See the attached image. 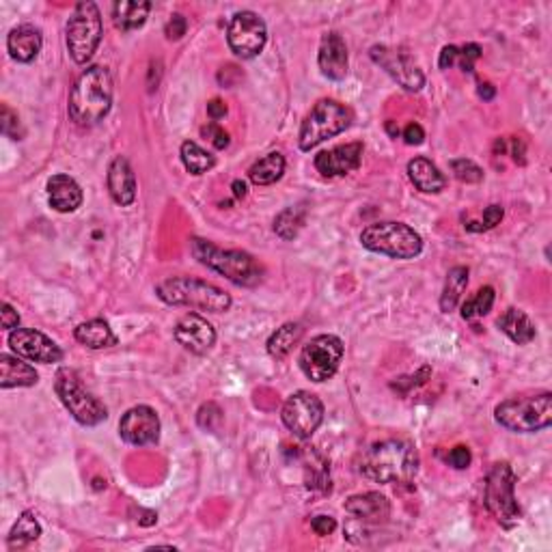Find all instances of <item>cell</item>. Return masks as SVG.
I'll use <instances>...</instances> for the list:
<instances>
[{"mask_svg":"<svg viewBox=\"0 0 552 552\" xmlns=\"http://www.w3.org/2000/svg\"><path fill=\"white\" fill-rule=\"evenodd\" d=\"M180 156L186 171L192 173V175H203V173L212 171V168L216 166V158H214L212 153H207L203 147H199L194 141L183 142Z\"/></svg>","mask_w":552,"mask_h":552,"instance_id":"cell-33","label":"cell"},{"mask_svg":"<svg viewBox=\"0 0 552 552\" xmlns=\"http://www.w3.org/2000/svg\"><path fill=\"white\" fill-rule=\"evenodd\" d=\"M470 459H473V456H470V449L464 447V444H458V447H453L451 451H449L447 464L456 470H464L470 467Z\"/></svg>","mask_w":552,"mask_h":552,"instance_id":"cell-42","label":"cell"},{"mask_svg":"<svg viewBox=\"0 0 552 552\" xmlns=\"http://www.w3.org/2000/svg\"><path fill=\"white\" fill-rule=\"evenodd\" d=\"M483 503L494 520L505 529H511L518 524L520 511L518 500H515V473L507 462L494 464L488 473L483 488Z\"/></svg>","mask_w":552,"mask_h":552,"instance_id":"cell-9","label":"cell"},{"mask_svg":"<svg viewBox=\"0 0 552 552\" xmlns=\"http://www.w3.org/2000/svg\"><path fill=\"white\" fill-rule=\"evenodd\" d=\"M191 253L199 264L224 276L239 288H257L264 279L262 264L244 250H224L207 239L192 238Z\"/></svg>","mask_w":552,"mask_h":552,"instance_id":"cell-3","label":"cell"},{"mask_svg":"<svg viewBox=\"0 0 552 552\" xmlns=\"http://www.w3.org/2000/svg\"><path fill=\"white\" fill-rule=\"evenodd\" d=\"M119 436L134 447H150L160 441V417L150 406L130 408L119 421Z\"/></svg>","mask_w":552,"mask_h":552,"instance_id":"cell-16","label":"cell"},{"mask_svg":"<svg viewBox=\"0 0 552 552\" xmlns=\"http://www.w3.org/2000/svg\"><path fill=\"white\" fill-rule=\"evenodd\" d=\"M42 30L35 28L33 24L15 27L7 37L9 54H12V59L18 61V63H30V61L37 59V54L42 53Z\"/></svg>","mask_w":552,"mask_h":552,"instance_id":"cell-23","label":"cell"},{"mask_svg":"<svg viewBox=\"0 0 552 552\" xmlns=\"http://www.w3.org/2000/svg\"><path fill=\"white\" fill-rule=\"evenodd\" d=\"M48 201L50 207H54L61 214L76 212L83 206V188L78 186L74 177L59 173V175H53L48 180Z\"/></svg>","mask_w":552,"mask_h":552,"instance_id":"cell-22","label":"cell"},{"mask_svg":"<svg viewBox=\"0 0 552 552\" xmlns=\"http://www.w3.org/2000/svg\"><path fill=\"white\" fill-rule=\"evenodd\" d=\"M356 468L376 483H408L418 470V453L412 442L388 438L367 447Z\"/></svg>","mask_w":552,"mask_h":552,"instance_id":"cell-1","label":"cell"},{"mask_svg":"<svg viewBox=\"0 0 552 552\" xmlns=\"http://www.w3.org/2000/svg\"><path fill=\"white\" fill-rule=\"evenodd\" d=\"M494 418L500 427L518 434H535L550 427L552 423V393L511 397L500 402L494 410Z\"/></svg>","mask_w":552,"mask_h":552,"instance_id":"cell-5","label":"cell"},{"mask_svg":"<svg viewBox=\"0 0 552 552\" xmlns=\"http://www.w3.org/2000/svg\"><path fill=\"white\" fill-rule=\"evenodd\" d=\"M39 535H42V524H39V520L35 518L33 511H24V514L18 518V523L13 524L12 533H9L7 538V544L9 548H24V546L37 541Z\"/></svg>","mask_w":552,"mask_h":552,"instance_id":"cell-32","label":"cell"},{"mask_svg":"<svg viewBox=\"0 0 552 552\" xmlns=\"http://www.w3.org/2000/svg\"><path fill=\"white\" fill-rule=\"evenodd\" d=\"M511 153H514V160L518 165H524V142L523 138H514V147H511Z\"/></svg>","mask_w":552,"mask_h":552,"instance_id":"cell-50","label":"cell"},{"mask_svg":"<svg viewBox=\"0 0 552 552\" xmlns=\"http://www.w3.org/2000/svg\"><path fill=\"white\" fill-rule=\"evenodd\" d=\"M362 142H347V145L332 147L329 151H321L315 156V168L321 177H345L361 166L362 160Z\"/></svg>","mask_w":552,"mask_h":552,"instance_id":"cell-18","label":"cell"},{"mask_svg":"<svg viewBox=\"0 0 552 552\" xmlns=\"http://www.w3.org/2000/svg\"><path fill=\"white\" fill-rule=\"evenodd\" d=\"M345 511L354 515L356 520H362V523L380 524L386 523L388 515H391V503L380 492H365L347 499Z\"/></svg>","mask_w":552,"mask_h":552,"instance_id":"cell-21","label":"cell"},{"mask_svg":"<svg viewBox=\"0 0 552 552\" xmlns=\"http://www.w3.org/2000/svg\"><path fill=\"white\" fill-rule=\"evenodd\" d=\"M283 173H285L283 153L272 151L248 168V180L253 182L255 186H270V183L279 182L280 177H283Z\"/></svg>","mask_w":552,"mask_h":552,"instance_id":"cell-30","label":"cell"},{"mask_svg":"<svg viewBox=\"0 0 552 552\" xmlns=\"http://www.w3.org/2000/svg\"><path fill=\"white\" fill-rule=\"evenodd\" d=\"M318 63L329 80H344L347 76V45L339 33L330 30L321 37Z\"/></svg>","mask_w":552,"mask_h":552,"instance_id":"cell-19","label":"cell"},{"mask_svg":"<svg viewBox=\"0 0 552 552\" xmlns=\"http://www.w3.org/2000/svg\"><path fill=\"white\" fill-rule=\"evenodd\" d=\"M477 93H479V97H482V100L490 101V100H494V95H497V89H494V86L490 83H482L479 85Z\"/></svg>","mask_w":552,"mask_h":552,"instance_id":"cell-51","label":"cell"},{"mask_svg":"<svg viewBox=\"0 0 552 552\" xmlns=\"http://www.w3.org/2000/svg\"><path fill=\"white\" fill-rule=\"evenodd\" d=\"M403 141H406V145H421L423 141H426V132H423V127L418 124H410L406 126V130H403Z\"/></svg>","mask_w":552,"mask_h":552,"instance_id":"cell-47","label":"cell"},{"mask_svg":"<svg viewBox=\"0 0 552 552\" xmlns=\"http://www.w3.org/2000/svg\"><path fill=\"white\" fill-rule=\"evenodd\" d=\"M386 130H388V134H391L393 138H397V134H400V127H395V121H388Z\"/></svg>","mask_w":552,"mask_h":552,"instance_id":"cell-53","label":"cell"},{"mask_svg":"<svg viewBox=\"0 0 552 552\" xmlns=\"http://www.w3.org/2000/svg\"><path fill=\"white\" fill-rule=\"evenodd\" d=\"M497 326L518 345H529L531 341L535 339V324L531 321L529 315L520 309L505 311V313L499 318Z\"/></svg>","mask_w":552,"mask_h":552,"instance_id":"cell-26","label":"cell"},{"mask_svg":"<svg viewBox=\"0 0 552 552\" xmlns=\"http://www.w3.org/2000/svg\"><path fill=\"white\" fill-rule=\"evenodd\" d=\"M186 30H188L186 18H183L182 13H173L171 20L166 22V28H165L166 39H171V42H177V39H182L183 35H186Z\"/></svg>","mask_w":552,"mask_h":552,"instance_id":"cell-43","label":"cell"},{"mask_svg":"<svg viewBox=\"0 0 552 552\" xmlns=\"http://www.w3.org/2000/svg\"><path fill=\"white\" fill-rule=\"evenodd\" d=\"M109 192L117 206L127 207L136 199V175L124 156H117L109 166Z\"/></svg>","mask_w":552,"mask_h":552,"instance_id":"cell-20","label":"cell"},{"mask_svg":"<svg viewBox=\"0 0 552 552\" xmlns=\"http://www.w3.org/2000/svg\"><path fill=\"white\" fill-rule=\"evenodd\" d=\"M0 127H3V134L4 136H12L13 141H20V132H18V127H20V119H18V115H15V112L9 109L7 104H3V115H0Z\"/></svg>","mask_w":552,"mask_h":552,"instance_id":"cell-41","label":"cell"},{"mask_svg":"<svg viewBox=\"0 0 552 552\" xmlns=\"http://www.w3.org/2000/svg\"><path fill=\"white\" fill-rule=\"evenodd\" d=\"M429 373H432L429 371V367H423L417 376H406V377H400L397 382H393V388H397V391H402V393H408L412 386H418V385H423V382H427Z\"/></svg>","mask_w":552,"mask_h":552,"instance_id":"cell-44","label":"cell"},{"mask_svg":"<svg viewBox=\"0 0 552 552\" xmlns=\"http://www.w3.org/2000/svg\"><path fill=\"white\" fill-rule=\"evenodd\" d=\"M311 529H313V533L320 535V538H326V535H330L332 531L337 529V520L332 518V515H315V518L311 520Z\"/></svg>","mask_w":552,"mask_h":552,"instance_id":"cell-45","label":"cell"},{"mask_svg":"<svg viewBox=\"0 0 552 552\" xmlns=\"http://www.w3.org/2000/svg\"><path fill=\"white\" fill-rule=\"evenodd\" d=\"M74 337L78 344H83L85 347H91V350H104V347L117 345V335L112 332L110 324L100 318L80 324L78 329H76Z\"/></svg>","mask_w":552,"mask_h":552,"instance_id":"cell-27","label":"cell"},{"mask_svg":"<svg viewBox=\"0 0 552 552\" xmlns=\"http://www.w3.org/2000/svg\"><path fill=\"white\" fill-rule=\"evenodd\" d=\"M175 341L192 354L203 356L216 344V330L199 313H186L175 326Z\"/></svg>","mask_w":552,"mask_h":552,"instance_id":"cell-17","label":"cell"},{"mask_svg":"<svg viewBox=\"0 0 552 552\" xmlns=\"http://www.w3.org/2000/svg\"><path fill=\"white\" fill-rule=\"evenodd\" d=\"M231 191H233V197L235 199H244L248 194V188H247V183H244L242 180H235L233 183H231Z\"/></svg>","mask_w":552,"mask_h":552,"instance_id":"cell-52","label":"cell"},{"mask_svg":"<svg viewBox=\"0 0 552 552\" xmlns=\"http://www.w3.org/2000/svg\"><path fill=\"white\" fill-rule=\"evenodd\" d=\"M285 427L289 429L294 436L298 438H311L318 432L321 421H324V403L318 395L309 391H298L285 402L283 412H280Z\"/></svg>","mask_w":552,"mask_h":552,"instance_id":"cell-12","label":"cell"},{"mask_svg":"<svg viewBox=\"0 0 552 552\" xmlns=\"http://www.w3.org/2000/svg\"><path fill=\"white\" fill-rule=\"evenodd\" d=\"M468 274H470V270L467 268V265H456V268L449 270L447 280H444L442 296H441V311L442 313H451V311L459 304V300H462V294L467 291Z\"/></svg>","mask_w":552,"mask_h":552,"instance_id":"cell-31","label":"cell"},{"mask_svg":"<svg viewBox=\"0 0 552 552\" xmlns=\"http://www.w3.org/2000/svg\"><path fill=\"white\" fill-rule=\"evenodd\" d=\"M101 33H104V27H101L97 4L91 0L76 4L68 20V28H65V42H68L71 59L78 65L89 63L101 42Z\"/></svg>","mask_w":552,"mask_h":552,"instance_id":"cell-8","label":"cell"},{"mask_svg":"<svg viewBox=\"0 0 552 552\" xmlns=\"http://www.w3.org/2000/svg\"><path fill=\"white\" fill-rule=\"evenodd\" d=\"M361 244L371 253L393 259H414L421 255L423 239L406 223H376L362 229Z\"/></svg>","mask_w":552,"mask_h":552,"instance_id":"cell-6","label":"cell"},{"mask_svg":"<svg viewBox=\"0 0 552 552\" xmlns=\"http://www.w3.org/2000/svg\"><path fill=\"white\" fill-rule=\"evenodd\" d=\"M151 12V3H136V0H121L112 7V18H115V27L121 30H136L147 22V15Z\"/></svg>","mask_w":552,"mask_h":552,"instance_id":"cell-28","label":"cell"},{"mask_svg":"<svg viewBox=\"0 0 552 552\" xmlns=\"http://www.w3.org/2000/svg\"><path fill=\"white\" fill-rule=\"evenodd\" d=\"M112 106V78L110 71L101 65L86 68L78 76L69 93V117L76 126H97Z\"/></svg>","mask_w":552,"mask_h":552,"instance_id":"cell-2","label":"cell"},{"mask_svg":"<svg viewBox=\"0 0 552 552\" xmlns=\"http://www.w3.org/2000/svg\"><path fill=\"white\" fill-rule=\"evenodd\" d=\"M494 298H497L494 288L485 285V288H482L477 294H475L473 300H468V303L462 304V318L477 320V318H483V315H488L494 306Z\"/></svg>","mask_w":552,"mask_h":552,"instance_id":"cell-35","label":"cell"},{"mask_svg":"<svg viewBox=\"0 0 552 552\" xmlns=\"http://www.w3.org/2000/svg\"><path fill=\"white\" fill-rule=\"evenodd\" d=\"M505 212L500 206H488L483 209V218L482 223H468L467 229L468 231H488V229H494L497 224L503 221Z\"/></svg>","mask_w":552,"mask_h":552,"instance_id":"cell-38","label":"cell"},{"mask_svg":"<svg viewBox=\"0 0 552 552\" xmlns=\"http://www.w3.org/2000/svg\"><path fill=\"white\" fill-rule=\"evenodd\" d=\"M268 42L265 22L255 12H238L227 28V44L239 59H255Z\"/></svg>","mask_w":552,"mask_h":552,"instance_id":"cell-13","label":"cell"},{"mask_svg":"<svg viewBox=\"0 0 552 552\" xmlns=\"http://www.w3.org/2000/svg\"><path fill=\"white\" fill-rule=\"evenodd\" d=\"M207 115H209V119H214V121H218V119H223L224 115H227V104H224L223 100H212L207 104Z\"/></svg>","mask_w":552,"mask_h":552,"instance_id":"cell-49","label":"cell"},{"mask_svg":"<svg viewBox=\"0 0 552 552\" xmlns=\"http://www.w3.org/2000/svg\"><path fill=\"white\" fill-rule=\"evenodd\" d=\"M201 136L206 138V141L212 142L216 150H227L229 147V134L223 130L218 124H207L201 127Z\"/></svg>","mask_w":552,"mask_h":552,"instance_id":"cell-40","label":"cell"},{"mask_svg":"<svg viewBox=\"0 0 552 552\" xmlns=\"http://www.w3.org/2000/svg\"><path fill=\"white\" fill-rule=\"evenodd\" d=\"M197 423L199 427L206 429V432H216L223 423V410L212 402L203 403L197 412Z\"/></svg>","mask_w":552,"mask_h":552,"instance_id":"cell-37","label":"cell"},{"mask_svg":"<svg viewBox=\"0 0 552 552\" xmlns=\"http://www.w3.org/2000/svg\"><path fill=\"white\" fill-rule=\"evenodd\" d=\"M344 359V341L335 335H318L300 352V369L311 382L330 380Z\"/></svg>","mask_w":552,"mask_h":552,"instance_id":"cell-11","label":"cell"},{"mask_svg":"<svg viewBox=\"0 0 552 552\" xmlns=\"http://www.w3.org/2000/svg\"><path fill=\"white\" fill-rule=\"evenodd\" d=\"M39 380V373L28 362L20 361L18 356L0 354V386H35Z\"/></svg>","mask_w":552,"mask_h":552,"instance_id":"cell-25","label":"cell"},{"mask_svg":"<svg viewBox=\"0 0 552 552\" xmlns=\"http://www.w3.org/2000/svg\"><path fill=\"white\" fill-rule=\"evenodd\" d=\"M371 61L376 65H380L382 69L391 76L393 80H397V85L403 86L406 91H421L426 86V76L418 69V65L410 59V54L403 53L402 48H391V45H371L369 50Z\"/></svg>","mask_w":552,"mask_h":552,"instance_id":"cell-14","label":"cell"},{"mask_svg":"<svg viewBox=\"0 0 552 552\" xmlns=\"http://www.w3.org/2000/svg\"><path fill=\"white\" fill-rule=\"evenodd\" d=\"M458 54H459L458 45H444L442 53H441V59H438V65H441V69H451L453 65L458 63Z\"/></svg>","mask_w":552,"mask_h":552,"instance_id":"cell-48","label":"cell"},{"mask_svg":"<svg viewBox=\"0 0 552 552\" xmlns=\"http://www.w3.org/2000/svg\"><path fill=\"white\" fill-rule=\"evenodd\" d=\"M482 59V48H479L477 44H467L459 48V54H458V63L459 68H462V71H475V63Z\"/></svg>","mask_w":552,"mask_h":552,"instance_id":"cell-39","label":"cell"},{"mask_svg":"<svg viewBox=\"0 0 552 552\" xmlns=\"http://www.w3.org/2000/svg\"><path fill=\"white\" fill-rule=\"evenodd\" d=\"M451 173L456 175V180L464 183H479L483 180V168L475 165L468 158H458L451 160Z\"/></svg>","mask_w":552,"mask_h":552,"instance_id":"cell-36","label":"cell"},{"mask_svg":"<svg viewBox=\"0 0 552 552\" xmlns=\"http://www.w3.org/2000/svg\"><path fill=\"white\" fill-rule=\"evenodd\" d=\"M54 391L56 395H59L61 403L68 408V412L80 426L95 427L109 417V410H106L104 403L86 391L78 373L69 369V367H61V369L56 371Z\"/></svg>","mask_w":552,"mask_h":552,"instance_id":"cell-7","label":"cell"},{"mask_svg":"<svg viewBox=\"0 0 552 552\" xmlns=\"http://www.w3.org/2000/svg\"><path fill=\"white\" fill-rule=\"evenodd\" d=\"M408 177H410V182L418 191L427 194L441 192L447 186V180H444L441 168L434 165L432 160H427V158H414V160L408 162Z\"/></svg>","mask_w":552,"mask_h":552,"instance_id":"cell-24","label":"cell"},{"mask_svg":"<svg viewBox=\"0 0 552 552\" xmlns=\"http://www.w3.org/2000/svg\"><path fill=\"white\" fill-rule=\"evenodd\" d=\"M303 335H304L303 324H298V321H288V324H283L280 329H276L272 335H270L268 344H265L268 354L272 356V359H285V356L294 350V345L300 344Z\"/></svg>","mask_w":552,"mask_h":552,"instance_id":"cell-29","label":"cell"},{"mask_svg":"<svg viewBox=\"0 0 552 552\" xmlns=\"http://www.w3.org/2000/svg\"><path fill=\"white\" fill-rule=\"evenodd\" d=\"M352 126V112L335 100H320L311 115L300 126L298 145L303 151H311L321 145L326 138L345 132Z\"/></svg>","mask_w":552,"mask_h":552,"instance_id":"cell-10","label":"cell"},{"mask_svg":"<svg viewBox=\"0 0 552 552\" xmlns=\"http://www.w3.org/2000/svg\"><path fill=\"white\" fill-rule=\"evenodd\" d=\"M9 347L22 359L44 362V365L63 361V350L50 337L35 329H15L9 332Z\"/></svg>","mask_w":552,"mask_h":552,"instance_id":"cell-15","label":"cell"},{"mask_svg":"<svg viewBox=\"0 0 552 552\" xmlns=\"http://www.w3.org/2000/svg\"><path fill=\"white\" fill-rule=\"evenodd\" d=\"M156 294L162 303L171 306H191L207 313H224L231 309V296L216 285L191 276H171L156 285Z\"/></svg>","mask_w":552,"mask_h":552,"instance_id":"cell-4","label":"cell"},{"mask_svg":"<svg viewBox=\"0 0 552 552\" xmlns=\"http://www.w3.org/2000/svg\"><path fill=\"white\" fill-rule=\"evenodd\" d=\"M306 221V207L304 206H294L283 209L279 216L274 218V233L279 235L280 239H294L296 235L303 231Z\"/></svg>","mask_w":552,"mask_h":552,"instance_id":"cell-34","label":"cell"},{"mask_svg":"<svg viewBox=\"0 0 552 552\" xmlns=\"http://www.w3.org/2000/svg\"><path fill=\"white\" fill-rule=\"evenodd\" d=\"M0 324H3L4 330H15L20 329V315L18 311L13 309L9 303L0 304Z\"/></svg>","mask_w":552,"mask_h":552,"instance_id":"cell-46","label":"cell"}]
</instances>
